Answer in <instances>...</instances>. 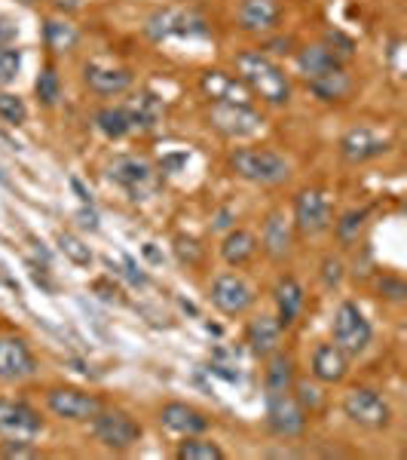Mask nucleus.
Segmentation results:
<instances>
[{"label":"nucleus","instance_id":"f257e3e1","mask_svg":"<svg viewBox=\"0 0 407 460\" xmlns=\"http://www.w3.org/2000/svg\"><path fill=\"white\" fill-rule=\"evenodd\" d=\"M298 68L303 84L309 86V93L322 102H346L355 89L352 74L346 71V65L337 56L328 53L325 43H313V47H303L298 53Z\"/></svg>","mask_w":407,"mask_h":460},{"label":"nucleus","instance_id":"f03ea898","mask_svg":"<svg viewBox=\"0 0 407 460\" xmlns=\"http://www.w3.org/2000/svg\"><path fill=\"white\" fill-rule=\"evenodd\" d=\"M236 77L246 84L251 95H257L266 105L282 108L291 102V80H288V74L282 71V65H276L261 49H246V53L236 56Z\"/></svg>","mask_w":407,"mask_h":460},{"label":"nucleus","instance_id":"7ed1b4c3","mask_svg":"<svg viewBox=\"0 0 407 460\" xmlns=\"http://www.w3.org/2000/svg\"><path fill=\"white\" fill-rule=\"evenodd\" d=\"M227 163L242 181L261 184V188L282 184L291 175V163L282 154L270 151V147H236Z\"/></svg>","mask_w":407,"mask_h":460},{"label":"nucleus","instance_id":"20e7f679","mask_svg":"<svg viewBox=\"0 0 407 460\" xmlns=\"http://www.w3.org/2000/svg\"><path fill=\"white\" fill-rule=\"evenodd\" d=\"M331 332H334V344L343 350L346 356H361L371 347L374 341V325L371 319L361 314V307L355 301H343L334 310V323H331Z\"/></svg>","mask_w":407,"mask_h":460},{"label":"nucleus","instance_id":"39448f33","mask_svg":"<svg viewBox=\"0 0 407 460\" xmlns=\"http://www.w3.org/2000/svg\"><path fill=\"white\" fill-rule=\"evenodd\" d=\"M108 178L117 184V188H123L126 194H129V199H135V203L138 199H151L160 188L157 169H153L144 157H132V154L117 157L114 163H110Z\"/></svg>","mask_w":407,"mask_h":460},{"label":"nucleus","instance_id":"423d86ee","mask_svg":"<svg viewBox=\"0 0 407 460\" xmlns=\"http://www.w3.org/2000/svg\"><path fill=\"white\" fill-rule=\"evenodd\" d=\"M89 427H92L95 439L110 451H129L132 445H138V439H142V424L129 411H123V408H101L89 420Z\"/></svg>","mask_w":407,"mask_h":460},{"label":"nucleus","instance_id":"0eeeda50","mask_svg":"<svg viewBox=\"0 0 407 460\" xmlns=\"http://www.w3.org/2000/svg\"><path fill=\"white\" fill-rule=\"evenodd\" d=\"M144 31L151 40H190V37H209V25H205L203 16L190 10H175V6H166V10H157L151 19H147Z\"/></svg>","mask_w":407,"mask_h":460},{"label":"nucleus","instance_id":"6e6552de","mask_svg":"<svg viewBox=\"0 0 407 460\" xmlns=\"http://www.w3.org/2000/svg\"><path fill=\"white\" fill-rule=\"evenodd\" d=\"M266 427L279 436V439H298V436L307 433L309 414L298 399H294L291 390L285 393H266Z\"/></svg>","mask_w":407,"mask_h":460},{"label":"nucleus","instance_id":"1a4fd4ad","mask_svg":"<svg viewBox=\"0 0 407 460\" xmlns=\"http://www.w3.org/2000/svg\"><path fill=\"white\" fill-rule=\"evenodd\" d=\"M343 414L352 424L365 429H386L392 424V405L383 399V393L371 387H355L343 396Z\"/></svg>","mask_w":407,"mask_h":460},{"label":"nucleus","instance_id":"9d476101","mask_svg":"<svg viewBox=\"0 0 407 460\" xmlns=\"http://www.w3.org/2000/svg\"><path fill=\"white\" fill-rule=\"evenodd\" d=\"M47 408L56 418L68 420V424H89L105 408V402L95 393H86L80 387H49Z\"/></svg>","mask_w":407,"mask_h":460},{"label":"nucleus","instance_id":"9b49d317","mask_svg":"<svg viewBox=\"0 0 407 460\" xmlns=\"http://www.w3.org/2000/svg\"><path fill=\"white\" fill-rule=\"evenodd\" d=\"M294 230L300 236H322L325 230L334 225V209H331V199L316 188H307L294 197Z\"/></svg>","mask_w":407,"mask_h":460},{"label":"nucleus","instance_id":"f8f14e48","mask_svg":"<svg viewBox=\"0 0 407 460\" xmlns=\"http://www.w3.org/2000/svg\"><path fill=\"white\" fill-rule=\"evenodd\" d=\"M209 298H212V307L221 310L224 316H242L255 307L257 295H255V286H251L246 277H239V273H221V277L212 279Z\"/></svg>","mask_w":407,"mask_h":460},{"label":"nucleus","instance_id":"ddd939ff","mask_svg":"<svg viewBox=\"0 0 407 460\" xmlns=\"http://www.w3.org/2000/svg\"><path fill=\"white\" fill-rule=\"evenodd\" d=\"M209 123L214 132L224 138H251L264 129V117L251 105H227V102H212Z\"/></svg>","mask_w":407,"mask_h":460},{"label":"nucleus","instance_id":"4468645a","mask_svg":"<svg viewBox=\"0 0 407 460\" xmlns=\"http://www.w3.org/2000/svg\"><path fill=\"white\" fill-rule=\"evenodd\" d=\"M340 157L346 163H352V166H361V163H371L377 157H383V154H389L392 142L383 132L371 129V126H352L350 132H343L340 136Z\"/></svg>","mask_w":407,"mask_h":460},{"label":"nucleus","instance_id":"2eb2a0df","mask_svg":"<svg viewBox=\"0 0 407 460\" xmlns=\"http://www.w3.org/2000/svg\"><path fill=\"white\" fill-rule=\"evenodd\" d=\"M43 433V418L28 402L0 399V436L4 439H37Z\"/></svg>","mask_w":407,"mask_h":460},{"label":"nucleus","instance_id":"dca6fc26","mask_svg":"<svg viewBox=\"0 0 407 460\" xmlns=\"http://www.w3.org/2000/svg\"><path fill=\"white\" fill-rule=\"evenodd\" d=\"M37 372V359L25 338L0 335V381L16 384Z\"/></svg>","mask_w":407,"mask_h":460},{"label":"nucleus","instance_id":"f3484780","mask_svg":"<svg viewBox=\"0 0 407 460\" xmlns=\"http://www.w3.org/2000/svg\"><path fill=\"white\" fill-rule=\"evenodd\" d=\"M261 249L266 252V258L270 261H288L294 252V225L291 218L282 212V209H273L270 215H266L264 221V230H261Z\"/></svg>","mask_w":407,"mask_h":460},{"label":"nucleus","instance_id":"a211bd4d","mask_svg":"<svg viewBox=\"0 0 407 460\" xmlns=\"http://www.w3.org/2000/svg\"><path fill=\"white\" fill-rule=\"evenodd\" d=\"M83 80H86L89 93L101 95V99L123 95L126 89H132V84H135V77H132L129 68H120V65H105V62H89L83 68Z\"/></svg>","mask_w":407,"mask_h":460},{"label":"nucleus","instance_id":"6ab92c4d","mask_svg":"<svg viewBox=\"0 0 407 460\" xmlns=\"http://www.w3.org/2000/svg\"><path fill=\"white\" fill-rule=\"evenodd\" d=\"M160 424L175 436H205L212 427V418L187 402H166L160 408Z\"/></svg>","mask_w":407,"mask_h":460},{"label":"nucleus","instance_id":"aec40b11","mask_svg":"<svg viewBox=\"0 0 407 460\" xmlns=\"http://www.w3.org/2000/svg\"><path fill=\"white\" fill-rule=\"evenodd\" d=\"M199 89L209 102H227V105H251V99H255L236 74H227L221 68L205 71L199 77Z\"/></svg>","mask_w":407,"mask_h":460},{"label":"nucleus","instance_id":"412c9836","mask_svg":"<svg viewBox=\"0 0 407 460\" xmlns=\"http://www.w3.org/2000/svg\"><path fill=\"white\" fill-rule=\"evenodd\" d=\"M273 304H276V319L282 325V332L294 329L303 314V304H307V292H303L300 279L291 277V273L279 277L276 286H273Z\"/></svg>","mask_w":407,"mask_h":460},{"label":"nucleus","instance_id":"4be33fe9","mask_svg":"<svg viewBox=\"0 0 407 460\" xmlns=\"http://www.w3.org/2000/svg\"><path fill=\"white\" fill-rule=\"evenodd\" d=\"M309 368H313V377L319 384H343L346 375H350V356L340 350L334 341L331 344H319L313 350Z\"/></svg>","mask_w":407,"mask_h":460},{"label":"nucleus","instance_id":"5701e85b","mask_svg":"<svg viewBox=\"0 0 407 460\" xmlns=\"http://www.w3.org/2000/svg\"><path fill=\"white\" fill-rule=\"evenodd\" d=\"M279 19H282L279 0H242L239 4V28L248 34L276 31Z\"/></svg>","mask_w":407,"mask_h":460},{"label":"nucleus","instance_id":"b1692460","mask_svg":"<svg viewBox=\"0 0 407 460\" xmlns=\"http://www.w3.org/2000/svg\"><path fill=\"white\" fill-rule=\"evenodd\" d=\"M246 344L251 347V353L261 356V359H266L270 353H276L279 347H282V325H279V319L270 314L248 319Z\"/></svg>","mask_w":407,"mask_h":460},{"label":"nucleus","instance_id":"393cba45","mask_svg":"<svg viewBox=\"0 0 407 460\" xmlns=\"http://www.w3.org/2000/svg\"><path fill=\"white\" fill-rule=\"evenodd\" d=\"M126 111H129V117H132V129L151 132V129H157V123L162 120V114H166V105H162V99L157 93L142 89V93L126 105Z\"/></svg>","mask_w":407,"mask_h":460},{"label":"nucleus","instance_id":"a878e982","mask_svg":"<svg viewBox=\"0 0 407 460\" xmlns=\"http://www.w3.org/2000/svg\"><path fill=\"white\" fill-rule=\"evenodd\" d=\"M257 249H261V243H257V236L246 227H233L230 234L221 240V258L230 267H246L248 261H255Z\"/></svg>","mask_w":407,"mask_h":460},{"label":"nucleus","instance_id":"bb28decb","mask_svg":"<svg viewBox=\"0 0 407 460\" xmlns=\"http://www.w3.org/2000/svg\"><path fill=\"white\" fill-rule=\"evenodd\" d=\"M294 377H298V368H294L291 353H285L279 347L276 353L266 356V368H264V396L266 393H285L294 387Z\"/></svg>","mask_w":407,"mask_h":460},{"label":"nucleus","instance_id":"cd10ccee","mask_svg":"<svg viewBox=\"0 0 407 460\" xmlns=\"http://www.w3.org/2000/svg\"><path fill=\"white\" fill-rule=\"evenodd\" d=\"M95 129L101 132L105 138H110V142H120V138L132 136V117L129 111H126V105H105L95 111Z\"/></svg>","mask_w":407,"mask_h":460},{"label":"nucleus","instance_id":"c85d7f7f","mask_svg":"<svg viewBox=\"0 0 407 460\" xmlns=\"http://www.w3.org/2000/svg\"><path fill=\"white\" fill-rule=\"evenodd\" d=\"M368 218H371V209L368 206H361V209H346L340 218L334 221V236L343 246H352V243H359V234L368 227Z\"/></svg>","mask_w":407,"mask_h":460},{"label":"nucleus","instance_id":"c756f323","mask_svg":"<svg viewBox=\"0 0 407 460\" xmlns=\"http://www.w3.org/2000/svg\"><path fill=\"white\" fill-rule=\"evenodd\" d=\"M43 40H47V47L53 49V53H68V49L77 47L80 34H77V28H74L71 22L47 19V25H43Z\"/></svg>","mask_w":407,"mask_h":460},{"label":"nucleus","instance_id":"7c9ffc66","mask_svg":"<svg viewBox=\"0 0 407 460\" xmlns=\"http://www.w3.org/2000/svg\"><path fill=\"white\" fill-rule=\"evenodd\" d=\"M178 460H224V448L214 445L205 436H184V442L175 451Z\"/></svg>","mask_w":407,"mask_h":460},{"label":"nucleus","instance_id":"2f4dec72","mask_svg":"<svg viewBox=\"0 0 407 460\" xmlns=\"http://www.w3.org/2000/svg\"><path fill=\"white\" fill-rule=\"evenodd\" d=\"M34 93L43 108L58 105V99H62V77H58V71L53 65H43L40 68V74H37V80H34Z\"/></svg>","mask_w":407,"mask_h":460},{"label":"nucleus","instance_id":"473e14b6","mask_svg":"<svg viewBox=\"0 0 407 460\" xmlns=\"http://www.w3.org/2000/svg\"><path fill=\"white\" fill-rule=\"evenodd\" d=\"M58 249H62V255L68 258L71 264H77V267L92 264V249H89L77 234H65L62 230V234H58Z\"/></svg>","mask_w":407,"mask_h":460},{"label":"nucleus","instance_id":"72a5a7b5","mask_svg":"<svg viewBox=\"0 0 407 460\" xmlns=\"http://www.w3.org/2000/svg\"><path fill=\"white\" fill-rule=\"evenodd\" d=\"M0 120L10 126H22L28 120V105L16 93H0Z\"/></svg>","mask_w":407,"mask_h":460},{"label":"nucleus","instance_id":"f704fd0d","mask_svg":"<svg viewBox=\"0 0 407 460\" xmlns=\"http://www.w3.org/2000/svg\"><path fill=\"white\" fill-rule=\"evenodd\" d=\"M291 393H294V399L307 408V414H313V411H319L322 408V402H325V396H322V390L316 387V384H309V381H298L294 377V387H291Z\"/></svg>","mask_w":407,"mask_h":460},{"label":"nucleus","instance_id":"c9c22d12","mask_svg":"<svg viewBox=\"0 0 407 460\" xmlns=\"http://www.w3.org/2000/svg\"><path fill=\"white\" fill-rule=\"evenodd\" d=\"M22 71V53L13 47H0V86L13 84Z\"/></svg>","mask_w":407,"mask_h":460},{"label":"nucleus","instance_id":"e433bc0d","mask_svg":"<svg viewBox=\"0 0 407 460\" xmlns=\"http://www.w3.org/2000/svg\"><path fill=\"white\" fill-rule=\"evenodd\" d=\"M377 292H380L383 298L395 301V304H402V301L407 298V286H404V279H402V277H392V273H383V277L377 279Z\"/></svg>","mask_w":407,"mask_h":460},{"label":"nucleus","instance_id":"4c0bfd02","mask_svg":"<svg viewBox=\"0 0 407 460\" xmlns=\"http://www.w3.org/2000/svg\"><path fill=\"white\" fill-rule=\"evenodd\" d=\"M325 47H328V53L331 56H337L340 62H350V58L355 56V47H352V40L350 37H343L340 31H331L328 37H325Z\"/></svg>","mask_w":407,"mask_h":460},{"label":"nucleus","instance_id":"58836bf2","mask_svg":"<svg viewBox=\"0 0 407 460\" xmlns=\"http://www.w3.org/2000/svg\"><path fill=\"white\" fill-rule=\"evenodd\" d=\"M19 37V25L10 16H0V47H10Z\"/></svg>","mask_w":407,"mask_h":460},{"label":"nucleus","instance_id":"ea45409f","mask_svg":"<svg viewBox=\"0 0 407 460\" xmlns=\"http://www.w3.org/2000/svg\"><path fill=\"white\" fill-rule=\"evenodd\" d=\"M340 279H343V264H340L337 258H328V261H325V283L337 286Z\"/></svg>","mask_w":407,"mask_h":460},{"label":"nucleus","instance_id":"a19ab883","mask_svg":"<svg viewBox=\"0 0 407 460\" xmlns=\"http://www.w3.org/2000/svg\"><path fill=\"white\" fill-rule=\"evenodd\" d=\"M53 4L58 6V10H77V6H80V0H53Z\"/></svg>","mask_w":407,"mask_h":460},{"label":"nucleus","instance_id":"79ce46f5","mask_svg":"<svg viewBox=\"0 0 407 460\" xmlns=\"http://www.w3.org/2000/svg\"><path fill=\"white\" fill-rule=\"evenodd\" d=\"M19 4H25V6H31V4H34V0H19Z\"/></svg>","mask_w":407,"mask_h":460}]
</instances>
